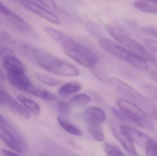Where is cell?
<instances>
[{"label": "cell", "instance_id": "cell-6", "mask_svg": "<svg viewBox=\"0 0 157 156\" xmlns=\"http://www.w3.org/2000/svg\"><path fill=\"white\" fill-rule=\"evenodd\" d=\"M109 82L115 90L119 94L128 99V100L145 110H150L152 111L157 110L155 103L121 80L111 78Z\"/></svg>", "mask_w": 157, "mask_h": 156}, {"label": "cell", "instance_id": "cell-33", "mask_svg": "<svg viewBox=\"0 0 157 156\" xmlns=\"http://www.w3.org/2000/svg\"><path fill=\"white\" fill-rule=\"evenodd\" d=\"M2 153L6 156H20L14 154V153H12V152L6 150H2Z\"/></svg>", "mask_w": 157, "mask_h": 156}, {"label": "cell", "instance_id": "cell-39", "mask_svg": "<svg viewBox=\"0 0 157 156\" xmlns=\"http://www.w3.org/2000/svg\"><path fill=\"white\" fill-rule=\"evenodd\" d=\"M153 3L155 4L156 5H157V1H151Z\"/></svg>", "mask_w": 157, "mask_h": 156}, {"label": "cell", "instance_id": "cell-22", "mask_svg": "<svg viewBox=\"0 0 157 156\" xmlns=\"http://www.w3.org/2000/svg\"><path fill=\"white\" fill-rule=\"evenodd\" d=\"M87 127L90 134L95 140L98 142L104 141V134L99 124L87 123Z\"/></svg>", "mask_w": 157, "mask_h": 156}, {"label": "cell", "instance_id": "cell-28", "mask_svg": "<svg viewBox=\"0 0 157 156\" xmlns=\"http://www.w3.org/2000/svg\"><path fill=\"white\" fill-rule=\"evenodd\" d=\"M144 88L147 93L157 100V86L147 84L144 85Z\"/></svg>", "mask_w": 157, "mask_h": 156}, {"label": "cell", "instance_id": "cell-36", "mask_svg": "<svg viewBox=\"0 0 157 156\" xmlns=\"http://www.w3.org/2000/svg\"><path fill=\"white\" fill-rule=\"evenodd\" d=\"M152 114L154 118L157 120V110H155V111H152Z\"/></svg>", "mask_w": 157, "mask_h": 156}, {"label": "cell", "instance_id": "cell-11", "mask_svg": "<svg viewBox=\"0 0 157 156\" xmlns=\"http://www.w3.org/2000/svg\"><path fill=\"white\" fill-rule=\"evenodd\" d=\"M120 130L128 137L133 143L145 147L151 138L146 134L139 132L132 127L125 125H121Z\"/></svg>", "mask_w": 157, "mask_h": 156}, {"label": "cell", "instance_id": "cell-3", "mask_svg": "<svg viewBox=\"0 0 157 156\" xmlns=\"http://www.w3.org/2000/svg\"><path fill=\"white\" fill-rule=\"evenodd\" d=\"M106 30L109 34L123 47L139 56L146 61L152 63L155 62L156 58L154 55L121 28L113 26L108 25Z\"/></svg>", "mask_w": 157, "mask_h": 156}, {"label": "cell", "instance_id": "cell-19", "mask_svg": "<svg viewBox=\"0 0 157 156\" xmlns=\"http://www.w3.org/2000/svg\"><path fill=\"white\" fill-rule=\"evenodd\" d=\"M57 120L60 125L66 132L76 136L82 135V132L76 126L70 122L64 116L59 115L57 117Z\"/></svg>", "mask_w": 157, "mask_h": 156}, {"label": "cell", "instance_id": "cell-41", "mask_svg": "<svg viewBox=\"0 0 157 156\" xmlns=\"http://www.w3.org/2000/svg\"><path fill=\"white\" fill-rule=\"evenodd\" d=\"M0 105H3V103H2V101H1V100H0Z\"/></svg>", "mask_w": 157, "mask_h": 156}, {"label": "cell", "instance_id": "cell-5", "mask_svg": "<svg viewBox=\"0 0 157 156\" xmlns=\"http://www.w3.org/2000/svg\"><path fill=\"white\" fill-rule=\"evenodd\" d=\"M116 103L130 122L149 132L155 131L151 117L138 105L123 98L117 99Z\"/></svg>", "mask_w": 157, "mask_h": 156}, {"label": "cell", "instance_id": "cell-20", "mask_svg": "<svg viewBox=\"0 0 157 156\" xmlns=\"http://www.w3.org/2000/svg\"><path fill=\"white\" fill-rule=\"evenodd\" d=\"M17 99L27 109L34 114H39L40 113V108L39 105L33 100L22 95L17 96Z\"/></svg>", "mask_w": 157, "mask_h": 156}, {"label": "cell", "instance_id": "cell-14", "mask_svg": "<svg viewBox=\"0 0 157 156\" xmlns=\"http://www.w3.org/2000/svg\"><path fill=\"white\" fill-rule=\"evenodd\" d=\"M6 17L11 24L20 32L26 34L32 33V28L30 25L15 13L12 11Z\"/></svg>", "mask_w": 157, "mask_h": 156}, {"label": "cell", "instance_id": "cell-35", "mask_svg": "<svg viewBox=\"0 0 157 156\" xmlns=\"http://www.w3.org/2000/svg\"><path fill=\"white\" fill-rule=\"evenodd\" d=\"M8 122V121L4 116L0 114V124L5 125Z\"/></svg>", "mask_w": 157, "mask_h": 156}, {"label": "cell", "instance_id": "cell-9", "mask_svg": "<svg viewBox=\"0 0 157 156\" xmlns=\"http://www.w3.org/2000/svg\"><path fill=\"white\" fill-rule=\"evenodd\" d=\"M0 100L14 112L25 119H30V114L9 93L0 87Z\"/></svg>", "mask_w": 157, "mask_h": 156}, {"label": "cell", "instance_id": "cell-27", "mask_svg": "<svg viewBox=\"0 0 157 156\" xmlns=\"http://www.w3.org/2000/svg\"><path fill=\"white\" fill-rule=\"evenodd\" d=\"M144 43L147 49L153 55L157 56V41L152 39L144 40Z\"/></svg>", "mask_w": 157, "mask_h": 156}, {"label": "cell", "instance_id": "cell-4", "mask_svg": "<svg viewBox=\"0 0 157 156\" xmlns=\"http://www.w3.org/2000/svg\"><path fill=\"white\" fill-rule=\"evenodd\" d=\"M99 45L105 51L120 59L139 70L145 71L148 69V65L145 60L133 54L113 41L102 38L99 40Z\"/></svg>", "mask_w": 157, "mask_h": 156}, {"label": "cell", "instance_id": "cell-23", "mask_svg": "<svg viewBox=\"0 0 157 156\" xmlns=\"http://www.w3.org/2000/svg\"><path fill=\"white\" fill-rule=\"evenodd\" d=\"M91 99L90 97L86 94H77L74 96L71 100V105L75 107H81L85 106L90 102Z\"/></svg>", "mask_w": 157, "mask_h": 156}, {"label": "cell", "instance_id": "cell-40", "mask_svg": "<svg viewBox=\"0 0 157 156\" xmlns=\"http://www.w3.org/2000/svg\"><path fill=\"white\" fill-rule=\"evenodd\" d=\"M2 24V19H1V18H0V26Z\"/></svg>", "mask_w": 157, "mask_h": 156}, {"label": "cell", "instance_id": "cell-43", "mask_svg": "<svg viewBox=\"0 0 157 156\" xmlns=\"http://www.w3.org/2000/svg\"><path fill=\"white\" fill-rule=\"evenodd\" d=\"M0 87H1V85H0Z\"/></svg>", "mask_w": 157, "mask_h": 156}, {"label": "cell", "instance_id": "cell-16", "mask_svg": "<svg viewBox=\"0 0 157 156\" xmlns=\"http://www.w3.org/2000/svg\"><path fill=\"white\" fill-rule=\"evenodd\" d=\"M82 89L81 84L76 81L70 82L61 86L58 93L62 97H67L79 91Z\"/></svg>", "mask_w": 157, "mask_h": 156}, {"label": "cell", "instance_id": "cell-42", "mask_svg": "<svg viewBox=\"0 0 157 156\" xmlns=\"http://www.w3.org/2000/svg\"><path fill=\"white\" fill-rule=\"evenodd\" d=\"M0 156H6L4 154H3L2 153V154H0Z\"/></svg>", "mask_w": 157, "mask_h": 156}, {"label": "cell", "instance_id": "cell-2", "mask_svg": "<svg viewBox=\"0 0 157 156\" xmlns=\"http://www.w3.org/2000/svg\"><path fill=\"white\" fill-rule=\"evenodd\" d=\"M57 42L67 56L81 66L93 68L98 63V57L92 50L64 33H62Z\"/></svg>", "mask_w": 157, "mask_h": 156}, {"label": "cell", "instance_id": "cell-26", "mask_svg": "<svg viewBox=\"0 0 157 156\" xmlns=\"http://www.w3.org/2000/svg\"><path fill=\"white\" fill-rule=\"evenodd\" d=\"M58 109L61 113L66 115L71 112V104L66 101L59 100L57 102Z\"/></svg>", "mask_w": 157, "mask_h": 156}, {"label": "cell", "instance_id": "cell-15", "mask_svg": "<svg viewBox=\"0 0 157 156\" xmlns=\"http://www.w3.org/2000/svg\"><path fill=\"white\" fill-rule=\"evenodd\" d=\"M2 65L8 72H25L24 65L15 55L7 56L2 58Z\"/></svg>", "mask_w": 157, "mask_h": 156}, {"label": "cell", "instance_id": "cell-30", "mask_svg": "<svg viewBox=\"0 0 157 156\" xmlns=\"http://www.w3.org/2000/svg\"><path fill=\"white\" fill-rule=\"evenodd\" d=\"M112 111L113 114L119 120L124 122H130V121L127 119V117L121 111H118V110L114 108H112Z\"/></svg>", "mask_w": 157, "mask_h": 156}, {"label": "cell", "instance_id": "cell-7", "mask_svg": "<svg viewBox=\"0 0 157 156\" xmlns=\"http://www.w3.org/2000/svg\"><path fill=\"white\" fill-rule=\"evenodd\" d=\"M19 134L18 130L9 122L4 125L0 124V138L13 150L24 154L26 150L15 138Z\"/></svg>", "mask_w": 157, "mask_h": 156}, {"label": "cell", "instance_id": "cell-18", "mask_svg": "<svg viewBox=\"0 0 157 156\" xmlns=\"http://www.w3.org/2000/svg\"><path fill=\"white\" fill-rule=\"evenodd\" d=\"M133 5L137 10L144 13L157 14V5L151 1H136L134 2Z\"/></svg>", "mask_w": 157, "mask_h": 156}, {"label": "cell", "instance_id": "cell-24", "mask_svg": "<svg viewBox=\"0 0 157 156\" xmlns=\"http://www.w3.org/2000/svg\"><path fill=\"white\" fill-rule=\"evenodd\" d=\"M104 150L107 156H125L118 147L111 144H105Z\"/></svg>", "mask_w": 157, "mask_h": 156}, {"label": "cell", "instance_id": "cell-25", "mask_svg": "<svg viewBox=\"0 0 157 156\" xmlns=\"http://www.w3.org/2000/svg\"><path fill=\"white\" fill-rule=\"evenodd\" d=\"M144 148L147 156H157V141L150 139Z\"/></svg>", "mask_w": 157, "mask_h": 156}, {"label": "cell", "instance_id": "cell-17", "mask_svg": "<svg viewBox=\"0 0 157 156\" xmlns=\"http://www.w3.org/2000/svg\"><path fill=\"white\" fill-rule=\"evenodd\" d=\"M27 93L47 101H52L55 99L54 94L42 88L32 85Z\"/></svg>", "mask_w": 157, "mask_h": 156}, {"label": "cell", "instance_id": "cell-29", "mask_svg": "<svg viewBox=\"0 0 157 156\" xmlns=\"http://www.w3.org/2000/svg\"><path fill=\"white\" fill-rule=\"evenodd\" d=\"M141 30L146 34L157 38V28L154 26H145L142 27Z\"/></svg>", "mask_w": 157, "mask_h": 156}, {"label": "cell", "instance_id": "cell-38", "mask_svg": "<svg viewBox=\"0 0 157 156\" xmlns=\"http://www.w3.org/2000/svg\"><path fill=\"white\" fill-rule=\"evenodd\" d=\"M38 156H51L49 155L48 154H45V153H41Z\"/></svg>", "mask_w": 157, "mask_h": 156}, {"label": "cell", "instance_id": "cell-31", "mask_svg": "<svg viewBox=\"0 0 157 156\" xmlns=\"http://www.w3.org/2000/svg\"><path fill=\"white\" fill-rule=\"evenodd\" d=\"M12 11L10 9L0 2V13L6 16L8 15Z\"/></svg>", "mask_w": 157, "mask_h": 156}, {"label": "cell", "instance_id": "cell-13", "mask_svg": "<svg viewBox=\"0 0 157 156\" xmlns=\"http://www.w3.org/2000/svg\"><path fill=\"white\" fill-rule=\"evenodd\" d=\"M113 133L115 138L121 143L127 153L131 156H139L136 150L134 143L124 134L119 128L113 127Z\"/></svg>", "mask_w": 157, "mask_h": 156}, {"label": "cell", "instance_id": "cell-8", "mask_svg": "<svg viewBox=\"0 0 157 156\" xmlns=\"http://www.w3.org/2000/svg\"><path fill=\"white\" fill-rule=\"evenodd\" d=\"M18 2L29 11L48 20L50 23L56 25L60 24V20L57 16L38 3L36 1H20Z\"/></svg>", "mask_w": 157, "mask_h": 156}, {"label": "cell", "instance_id": "cell-34", "mask_svg": "<svg viewBox=\"0 0 157 156\" xmlns=\"http://www.w3.org/2000/svg\"><path fill=\"white\" fill-rule=\"evenodd\" d=\"M149 76L153 80L157 82V72L152 71L149 73Z\"/></svg>", "mask_w": 157, "mask_h": 156}, {"label": "cell", "instance_id": "cell-21", "mask_svg": "<svg viewBox=\"0 0 157 156\" xmlns=\"http://www.w3.org/2000/svg\"><path fill=\"white\" fill-rule=\"evenodd\" d=\"M35 76L39 81L48 86L54 87L59 85L62 83L60 80L48 74L37 72L35 74Z\"/></svg>", "mask_w": 157, "mask_h": 156}, {"label": "cell", "instance_id": "cell-37", "mask_svg": "<svg viewBox=\"0 0 157 156\" xmlns=\"http://www.w3.org/2000/svg\"><path fill=\"white\" fill-rule=\"evenodd\" d=\"M0 80H5L4 76L1 70H0Z\"/></svg>", "mask_w": 157, "mask_h": 156}, {"label": "cell", "instance_id": "cell-10", "mask_svg": "<svg viewBox=\"0 0 157 156\" xmlns=\"http://www.w3.org/2000/svg\"><path fill=\"white\" fill-rule=\"evenodd\" d=\"M9 83L14 88L27 92L32 85L28 77L23 72H9L7 75Z\"/></svg>", "mask_w": 157, "mask_h": 156}, {"label": "cell", "instance_id": "cell-32", "mask_svg": "<svg viewBox=\"0 0 157 156\" xmlns=\"http://www.w3.org/2000/svg\"><path fill=\"white\" fill-rule=\"evenodd\" d=\"M1 55L2 58L5 57L7 56H12V55H15L13 51L9 49L4 48L3 49L1 50Z\"/></svg>", "mask_w": 157, "mask_h": 156}, {"label": "cell", "instance_id": "cell-12", "mask_svg": "<svg viewBox=\"0 0 157 156\" xmlns=\"http://www.w3.org/2000/svg\"><path fill=\"white\" fill-rule=\"evenodd\" d=\"M84 116L87 123L100 124L106 120L104 112L100 108L95 106L86 109L84 112Z\"/></svg>", "mask_w": 157, "mask_h": 156}, {"label": "cell", "instance_id": "cell-1", "mask_svg": "<svg viewBox=\"0 0 157 156\" xmlns=\"http://www.w3.org/2000/svg\"><path fill=\"white\" fill-rule=\"evenodd\" d=\"M32 55L37 63L50 73L64 77L79 75V71L75 66L43 49H34Z\"/></svg>", "mask_w": 157, "mask_h": 156}]
</instances>
